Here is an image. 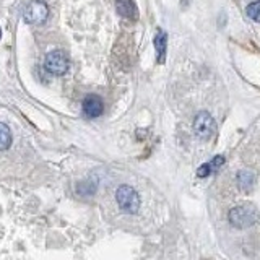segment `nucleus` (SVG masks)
Wrapping results in <instances>:
<instances>
[{
	"label": "nucleus",
	"instance_id": "obj_1",
	"mask_svg": "<svg viewBox=\"0 0 260 260\" xmlns=\"http://www.w3.org/2000/svg\"><path fill=\"white\" fill-rule=\"evenodd\" d=\"M258 218V211L254 205L250 203H242V205L234 207L230 211V223L238 228V230H246V228H250L257 221Z\"/></svg>",
	"mask_w": 260,
	"mask_h": 260
},
{
	"label": "nucleus",
	"instance_id": "obj_2",
	"mask_svg": "<svg viewBox=\"0 0 260 260\" xmlns=\"http://www.w3.org/2000/svg\"><path fill=\"white\" fill-rule=\"evenodd\" d=\"M116 199L120 210H124L125 213H137L140 208V195L130 185H120L116 190Z\"/></svg>",
	"mask_w": 260,
	"mask_h": 260
},
{
	"label": "nucleus",
	"instance_id": "obj_3",
	"mask_svg": "<svg viewBox=\"0 0 260 260\" xmlns=\"http://www.w3.org/2000/svg\"><path fill=\"white\" fill-rule=\"evenodd\" d=\"M49 16V7L43 0H31V2L24 7L23 10V18L29 24H43Z\"/></svg>",
	"mask_w": 260,
	"mask_h": 260
},
{
	"label": "nucleus",
	"instance_id": "obj_4",
	"mask_svg": "<svg viewBox=\"0 0 260 260\" xmlns=\"http://www.w3.org/2000/svg\"><path fill=\"white\" fill-rule=\"evenodd\" d=\"M44 67L52 75H63L69 70V57L62 51H51L44 59Z\"/></svg>",
	"mask_w": 260,
	"mask_h": 260
},
{
	"label": "nucleus",
	"instance_id": "obj_5",
	"mask_svg": "<svg viewBox=\"0 0 260 260\" xmlns=\"http://www.w3.org/2000/svg\"><path fill=\"white\" fill-rule=\"evenodd\" d=\"M193 130H195V135H197L199 138H202V140H208L216 130L215 119L211 117L207 111L199 112L197 117H195V120H193Z\"/></svg>",
	"mask_w": 260,
	"mask_h": 260
},
{
	"label": "nucleus",
	"instance_id": "obj_6",
	"mask_svg": "<svg viewBox=\"0 0 260 260\" xmlns=\"http://www.w3.org/2000/svg\"><path fill=\"white\" fill-rule=\"evenodd\" d=\"M104 111V104H103V100L101 98H98L94 94H89L85 98L83 101V114L85 117L88 119H96L100 117Z\"/></svg>",
	"mask_w": 260,
	"mask_h": 260
},
{
	"label": "nucleus",
	"instance_id": "obj_7",
	"mask_svg": "<svg viewBox=\"0 0 260 260\" xmlns=\"http://www.w3.org/2000/svg\"><path fill=\"white\" fill-rule=\"evenodd\" d=\"M116 10L120 16H124L127 20L138 18V8L134 0H116Z\"/></svg>",
	"mask_w": 260,
	"mask_h": 260
},
{
	"label": "nucleus",
	"instance_id": "obj_8",
	"mask_svg": "<svg viewBox=\"0 0 260 260\" xmlns=\"http://www.w3.org/2000/svg\"><path fill=\"white\" fill-rule=\"evenodd\" d=\"M254 184H255V174L252 173L249 169H244L238 174V187L242 192H250L254 189Z\"/></svg>",
	"mask_w": 260,
	"mask_h": 260
},
{
	"label": "nucleus",
	"instance_id": "obj_9",
	"mask_svg": "<svg viewBox=\"0 0 260 260\" xmlns=\"http://www.w3.org/2000/svg\"><path fill=\"white\" fill-rule=\"evenodd\" d=\"M166 47H168V36L165 31H158L154 36V49H156L158 62L162 63L166 59Z\"/></svg>",
	"mask_w": 260,
	"mask_h": 260
},
{
	"label": "nucleus",
	"instance_id": "obj_10",
	"mask_svg": "<svg viewBox=\"0 0 260 260\" xmlns=\"http://www.w3.org/2000/svg\"><path fill=\"white\" fill-rule=\"evenodd\" d=\"M224 162V158L221 156V154H218V156H215L213 159H211L210 162H205V165H202L197 171V176L199 177H207L210 176L211 173H213L215 168H219Z\"/></svg>",
	"mask_w": 260,
	"mask_h": 260
},
{
	"label": "nucleus",
	"instance_id": "obj_11",
	"mask_svg": "<svg viewBox=\"0 0 260 260\" xmlns=\"http://www.w3.org/2000/svg\"><path fill=\"white\" fill-rule=\"evenodd\" d=\"M10 145H12V132H10V128H8V125H5V124L0 122V150L10 148Z\"/></svg>",
	"mask_w": 260,
	"mask_h": 260
},
{
	"label": "nucleus",
	"instance_id": "obj_12",
	"mask_svg": "<svg viewBox=\"0 0 260 260\" xmlns=\"http://www.w3.org/2000/svg\"><path fill=\"white\" fill-rule=\"evenodd\" d=\"M246 13H247L249 18L260 23V2H252L250 5H247Z\"/></svg>",
	"mask_w": 260,
	"mask_h": 260
},
{
	"label": "nucleus",
	"instance_id": "obj_13",
	"mask_svg": "<svg viewBox=\"0 0 260 260\" xmlns=\"http://www.w3.org/2000/svg\"><path fill=\"white\" fill-rule=\"evenodd\" d=\"M0 38H2V31H0Z\"/></svg>",
	"mask_w": 260,
	"mask_h": 260
}]
</instances>
